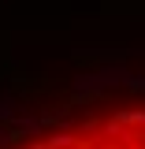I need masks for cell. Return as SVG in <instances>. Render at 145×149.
<instances>
[{
    "mask_svg": "<svg viewBox=\"0 0 145 149\" xmlns=\"http://www.w3.org/2000/svg\"><path fill=\"white\" fill-rule=\"evenodd\" d=\"M0 149H145V71L26 93L0 112Z\"/></svg>",
    "mask_w": 145,
    "mask_h": 149,
    "instance_id": "obj_1",
    "label": "cell"
}]
</instances>
